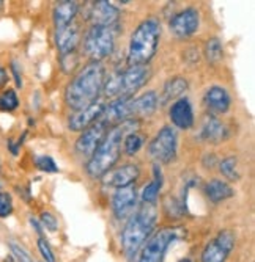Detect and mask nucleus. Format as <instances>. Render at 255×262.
I'll return each mask as SVG.
<instances>
[{
  "label": "nucleus",
  "mask_w": 255,
  "mask_h": 262,
  "mask_svg": "<svg viewBox=\"0 0 255 262\" xmlns=\"http://www.w3.org/2000/svg\"><path fill=\"white\" fill-rule=\"evenodd\" d=\"M106 82V71L100 61H90L85 64L65 90L66 105L74 110H84L98 102L100 93Z\"/></svg>",
  "instance_id": "1"
},
{
  "label": "nucleus",
  "mask_w": 255,
  "mask_h": 262,
  "mask_svg": "<svg viewBox=\"0 0 255 262\" xmlns=\"http://www.w3.org/2000/svg\"><path fill=\"white\" fill-rule=\"evenodd\" d=\"M137 126L139 121H125L122 124L113 126L110 130L106 132L100 146L91 154L87 163V173L91 178H103L109 170H112V166L120 159L122 143L125 135L134 132Z\"/></svg>",
  "instance_id": "2"
},
{
  "label": "nucleus",
  "mask_w": 255,
  "mask_h": 262,
  "mask_svg": "<svg viewBox=\"0 0 255 262\" xmlns=\"http://www.w3.org/2000/svg\"><path fill=\"white\" fill-rule=\"evenodd\" d=\"M158 222V212L154 204H142L128 219L122 232V247L128 257L137 254L154 232Z\"/></svg>",
  "instance_id": "3"
},
{
  "label": "nucleus",
  "mask_w": 255,
  "mask_h": 262,
  "mask_svg": "<svg viewBox=\"0 0 255 262\" xmlns=\"http://www.w3.org/2000/svg\"><path fill=\"white\" fill-rule=\"evenodd\" d=\"M161 39V24L156 17H148L137 26L131 35L128 66L148 64L154 57Z\"/></svg>",
  "instance_id": "4"
},
{
  "label": "nucleus",
  "mask_w": 255,
  "mask_h": 262,
  "mask_svg": "<svg viewBox=\"0 0 255 262\" xmlns=\"http://www.w3.org/2000/svg\"><path fill=\"white\" fill-rule=\"evenodd\" d=\"M151 76V71L148 64H135L128 66L125 71L115 73L107 82H104V94L109 99H119V98H131L132 94L141 90Z\"/></svg>",
  "instance_id": "5"
},
{
  "label": "nucleus",
  "mask_w": 255,
  "mask_h": 262,
  "mask_svg": "<svg viewBox=\"0 0 255 262\" xmlns=\"http://www.w3.org/2000/svg\"><path fill=\"white\" fill-rule=\"evenodd\" d=\"M115 47V26H91L84 36V51L91 61H100L109 57Z\"/></svg>",
  "instance_id": "6"
},
{
  "label": "nucleus",
  "mask_w": 255,
  "mask_h": 262,
  "mask_svg": "<svg viewBox=\"0 0 255 262\" xmlns=\"http://www.w3.org/2000/svg\"><path fill=\"white\" fill-rule=\"evenodd\" d=\"M178 234L176 228H162L153 232V235L144 244L137 262H162L167 248L178 239Z\"/></svg>",
  "instance_id": "7"
},
{
  "label": "nucleus",
  "mask_w": 255,
  "mask_h": 262,
  "mask_svg": "<svg viewBox=\"0 0 255 262\" xmlns=\"http://www.w3.org/2000/svg\"><path fill=\"white\" fill-rule=\"evenodd\" d=\"M178 137L173 127H162L151 140L148 152L158 163H170L176 157Z\"/></svg>",
  "instance_id": "8"
},
{
  "label": "nucleus",
  "mask_w": 255,
  "mask_h": 262,
  "mask_svg": "<svg viewBox=\"0 0 255 262\" xmlns=\"http://www.w3.org/2000/svg\"><path fill=\"white\" fill-rule=\"evenodd\" d=\"M235 247V235L231 231H221L202 251V262H225Z\"/></svg>",
  "instance_id": "9"
},
{
  "label": "nucleus",
  "mask_w": 255,
  "mask_h": 262,
  "mask_svg": "<svg viewBox=\"0 0 255 262\" xmlns=\"http://www.w3.org/2000/svg\"><path fill=\"white\" fill-rule=\"evenodd\" d=\"M199 26H200V14L195 8H186L176 13L169 22L170 33L175 35L176 38H188L194 35L199 30Z\"/></svg>",
  "instance_id": "10"
},
{
  "label": "nucleus",
  "mask_w": 255,
  "mask_h": 262,
  "mask_svg": "<svg viewBox=\"0 0 255 262\" xmlns=\"http://www.w3.org/2000/svg\"><path fill=\"white\" fill-rule=\"evenodd\" d=\"M137 206V192L135 185H128L117 188L112 198V210L117 220H126L129 219Z\"/></svg>",
  "instance_id": "11"
},
{
  "label": "nucleus",
  "mask_w": 255,
  "mask_h": 262,
  "mask_svg": "<svg viewBox=\"0 0 255 262\" xmlns=\"http://www.w3.org/2000/svg\"><path fill=\"white\" fill-rule=\"evenodd\" d=\"M120 10L113 7L107 0H98V2H90L88 16L87 19L91 22V26L100 27H113L119 22Z\"/></svg>",
  "instance_id": "12"
},
{
  "label": "nucleus",
  "mask_w": 255,
  "mask_h": 262,
  "mask_svg": "<svg viewBox=\"0 0 255 262\" xmlns=\"http://www.w3.org/2000/svg\"><path fill=\"white\" fill-rule=\"evenodd\" d=\"M107 127L109 126L106 123H103L101 120H98L95 124L87 127L76 141V151L81 156H90L91 157V154L96 151L100 143L103 141V138L107 132Z\"/></svg>",
  "instance_id": "13"
},
{
  "label": "nucleus",
  "mask_w": 255,
  "mask_h": 262,
  "mask_svg": "<svg viewBox=\"0 0 255 262\" xmlns=\"http://www.w3.org/2000/svg\"><path fill=\"white\" fill-rule=\"evenodd\" d=\"M106 108V104H101V102H96L93 105H90L84 110H79L76 112L74 115L69 116V120H68V127L69 130H73V132H84L87 127H90L91 124H95L103 112Z\"/></svg>",
  "instance_id": "14"
},
{
  "label": "nucleus",
  "mask_w": 255,
  "mask_h": 262,
  "mask_svg": "<svg viewBox=\"0 0 255 262\" xmlns=\"http://www.w3.org/2000/svg\"><path fill=\"white\" fill-rule=\"evenodd\" d=\"M141 171H139V166L134 163H126L122 165L119 168H112L109 170L104 176H103V182L109 187L113 188H122V187H128L132 185Z\"/></svg>",
  "instance_id": "15"
},
{
  "label": "nucleus",
  "mask_w": 255,
  "mask_h": 262,
  "mask_svg": "<svg viewBox=\"0 0 255 262\" xmlns=\"http://www.w3.org/2000/svg\"><path fill=\"white\" fill-rule=\"evenodd\" d=\"M81 27L76 22H71L69 26H65L62 29H55V46L60 52V55L76 52L77 46L81 42Z\"/></svg>",
  "instance_id": "16"
},
{
  "label": "nucleus",
  "mask_w": 255,
  "mask_h": 262,
  "mask_svg": "<svg viewBox=\"0 0 255 262\" xmlns=\"http://www.w3.org/2000/svg\"><path fill=\"white\" fill-rule=\"evenodd\" d=\"M228 137V129L227 126L216 118L214 115H206L202 123L199 138L206 141V143H222Z\"/></svg>",
  "instance_id": "17"
},
{
  "label": "nucleus",
  "mask_w": 255,
  "mask_h": 262,
  "mask_svg": "<svg viewBox=\"0 0 255 262\" xmlns=\"http://www.w3.org/2000/svg\"><path fill=\"white\" fill-rule=\"evenodd\" d=\"M170 121L175 127L188 130L194 126V110L191 101L186 98H181L170 107Z\"/></svg>",
  "instance_id": "18"
},
{
  "label": "nucleus",
  "mask_w": 255,
  "mask_h": 262,
  "mask_svg": "<svg viewBox=\"0 0 255 262\" xmlns=\"http://www.w3.org/2000/svg\"><path fill=\"white\" fill-rule=\"evenodd\" d=\"M203 101H205V105L213 113H225L230 108V96L227 90L218 85L206 90Z\"/></svg>",
  "instance_id": "19"
},
{
  "label": "nucleus",
  "mask_w": 255,
  "mask_h": 262,
  "mask_svg": "<svg viewBox=\"0 0 255 262\" xmlns=\"http://www.w3.org/2000/svg\"><path fill=\"white\" fill-rule=\"evenodd\" d=\"M77 10H79V4L73 2V0H62V2H57V5L54 7V13H52L55 29H62L65 26H69L71 22H74Z\"/></svg>",
  "instance_id": "20"
},
{
  "label": "nucleus",
  "mask_w": 255,
  "mask_h": 262,
  "mask_svg": "<svg viewBox=\"0 0 255 262\" xmlns=\"http://www.w3.org/2000/svg\"><path fill=\"white\" fill-rule=\"evenodd\" d=\"M188 80L184 77H173L170 80L166 82L164 88L161 91V96L158 98V104L161 105H166L175 99H181V96L184 94V91L188 90Z\"/></svg>",
  "instance_id": "21"
},
{
  "label": "nucleus",
  "mask_w": 255,
  "mask_h": 262,
  "mask_svg": "<svg viewBox=\"0 0 255 262\" xmlns=\"http://www.w3.org/2000/svg\"><path fill=\"white\" fill-rule=\"evenodd\" d=\"M205 193L206 196L210 198L211 203H221L224 200H228L235 195L233 188H231L225 181H221V179H211L205 185Z\"/></svg>",
  "instance_id": "22"
},
{
  "label": "nucleus",
  "mask_w": 255,
  "mask_h": 262,
  "mask_svg": "<svg viewBox=\"0 0 255 262\" xmlns=\"http://www.w3.org/2000/svg\"><path fill=\"white\" fill-rule=\"evenodd\" d=\"M153 174L154 179L151 182H148L147 185H144L142 192H141V198L145 204H154L159 195V190L162 187V171H161V166L158 163H154L153 166Z\"/></svg>",
  "instance_id": "23"
},
{
  "label": "nucleus",
  "mask_w": 255,
  "mask_h": 262,
  "mask_svg": "<svg viewBox=\"0 0 255 262\" xmlns=\"http://www.w3.org/2000/svg\"><path fill=\"white\" fill-rule=\"evenodd\" d=\"M145 143V135L144 134H139V132H129L125 135L123 138V151L128 156H134L141 151V148L144 146Z\"/></svg>",
  "instance_id": "24"
},
{
  "label": "nucleus",
  "mask_w": 255,
  "mask_h": 262,
  "mask_svg": "<svg viewBox=\"0 0 255 262\" xmlns=\"http://www.w3.org/2000/svg\"><path fill=\"white\" fill-rule=\"evenodd\" d=\"M219 171L228 181H240L241 174L238 171V160L237 157H227L219 163Z\"/></svg>",
  "instance_id": "25"
},
{
  "label": "nucleus",
  "mask_w": 255,
  "mask_h": 262,
  "mask_svg": "<svg viewBox=\"0 0 255 262\" xmlns=\"http://www.w3.org/2000/svg\"><path fill=\"white\" fill-rule=\"evenodd\" d=\"M224 55V47L222 42L218 38H210L205 44V57L210 63H218L222 60Z\"/></svg>",
  "instance_id": "26"
},
{
  "label": "nucleus",
  "mask_w": 255,
  "mask_h": 262,
  "mask_svg": "<svg viewBox=\"0 0 255 262\" xmlns=\"http://www.w3.org/2000/svg\"><path fill=\"white\" fill-rule=\"evenodd\" d=\"M19 107V98L14 90H7L0 94V110L13 112Z\"/></svg>",
  "instance_id": "27"
},
{
  "label": "nucleus",
  "mask_w": 255,
  "mask_h": 262,
  "mask_svg": "<svg viewBox=\"0 0 255 262\" xmlns=\"http://www.w3.org/2000/svg\"><path fill=\"white\" fill-rule=\"evenodd\" d=\"M35 165H36V168H38V170L46 171V173H57V171H58L57 163H55L54 159L49 157V156H38V157L35 159Z\"/></svg>",
  "instance_id": "28"
},
{
  "label": "nucleus",
  "mask_w": 255,
  "mask_h": 262,
  "mask_svg": "<svg viewBox=\"0 0 255 262\" xmlns=\"http://www.w3.org/2000/svg\"><path fill=\"white\" fill-rule=\"evenodd\" d=\"M10 250H11L13 257H14L17 262H33V259H32V256L29 254V251H27L24 247L17 245L16 242H10Z\"/></svg>",
  "instance_id": "29"
},
{
  "label": "nucleus",
  "mask_w": 255,
  "mask_h": 262,
  "mask_svg": "<svg viewBox=\"0 0 255 262\" xmlns=\"http://www.w3.org/2000/svg\"><path fill=\"white\" fill-rule=\"evenodd\" d=\"M60 63H62V69L65 71V73H71L79 63V57L76 52L65 54V55H60Z\"/></svg>",
  "instance_id": "30"
},
{
  "label": "nucleus",
  "mask_w": 255,
  "mask_h": 262,
  "mask_svg": "<svg viewBox=\"0 0 255 262\" xmlns=\"http://www.w3.org/2000/svg\"><path fill=\"white\" fill-rule=\"evenodd\" d=\"M13 212V200L8 193L0 192V217L7 219Z\"/></svg>",
  "instance_id": "31"
},
{
  "label": "nucleus",
  "mask_w": 255,
  "mask_h": 262,
  "mask_svg": "<svg viewBox=\"0 0 255 262\" xmlns=\"http://www.w3.org/2000/svg\"><path fill=\"white\" fill-rule=\"evenodd\" d=\"M38 250H40V253L46 262H55V254H54L51 245L48 244V241H46L44 237H40L38 239Z\"/></svg>",
  "instance_id": "32"
},
{
  "label": "nucleus",
  "mask_w": 255,
  "mask_h": 262,
  "mask_svg": "<svg viewBox=\"0 0 255 262\" xmlns=\"http://www.w3.org/2000/svg\"><path fill=\"white\" fill-rule=\"evenodd\" d=\"M40 222H41V225H43L46 229L51 231V232H54V231L58 229V222H57V219L52 215L51 212H43V213H41V217H40Z\"/></svg>",
  "instance_id": "33"
},
{
  "label": "nucleus",
  "mask_w": 255,
  "mask_h": 262,
  "mask_svg": "<svg viewBox=\"0 0 255 262\" xmlns=\"http://www.w3.org/2000/svg\"><path fill=\"white\" fill-rule=\"evenodd\" d=\"M11 69H13V74H14V80L17 86H22V79H21V73H19V66L16 61L11 63Z\"/></svg>",
  "instance_id": "34"
},
{
  "label": "nucleus",
  "mask_w": 255,
  "mask_h": 262,
  "mask_svg": "<svg viewBox=\"0 0 255 262\" xmlns=\"http://www.w3.org/2000/svg\"><path fill=\"white\" fill-rule=\"evenodd\" d=\"M7 80H8V76H7V71L0 66V88H2L5 83H7Z\"/></svg>",
  "instance_id": "35"
},
{
  "label": "nucleus",
  "mask_w": 255,
  "mask_h": 262,
  "mask_svg": "<svg viewBox=\"0 0 255 262\" xmlns=\"http://www.w3.org/2000/svg\"><path fill=\"white\" fill-rule=\"evenodd\" d=\"M30 223H32V226H35V231L41 235L43 234V229H41V225L35 220V219H30Z\"/></svg>",
  "instance_id": "36"
},
{
  "label": "nucleus",
  "mask_w": 255,
  "mask_h": 262,
  "mask_svg": "<svg viewBox=\"0 0 255 262\" xmlns=\"http://www.w3.org/2000/svg\"><path fill=\"white\" fill-rule=\"evenodd\" d=\"M2 10H4V2L0 0V11H2Z\"/></svg>",
  "instance_id": "37"
},
{
  "label": "nucleus",
  "mask_w": 255,
  "mask_h": 262,
  "mask_svg": "<svg viewBox=\"0 0 255 262\" xmlns=\"http://www.w3.org/2000/svg\"><path fill=\"white\" fill-rule=\"evenodd\" d=\"M180 262H192L191 259H183V260H180Z\"/></svg>",
  "instance_id": "38"
}]
</instances>
